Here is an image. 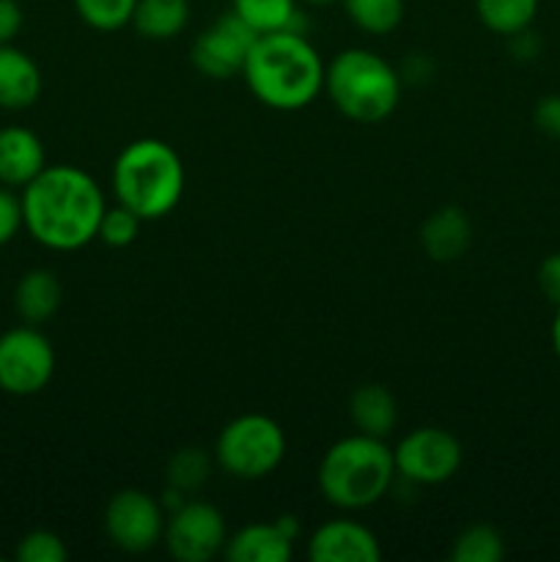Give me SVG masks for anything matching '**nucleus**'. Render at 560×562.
Instances as JSON below:
<instances>
[{"label": "nucleus", "instance_id": "5", "mask_svg": "<svg viewBox=\"0 0 560 562\" xmlns=\"http://www.w3.org/2000/svg\"><path fill=\"white\" fill-rule=\"evenodd\" d=\"M324 91L340 115L357 124H379L401 99L393 66L371 49H344L324 69Z\"/></svg>", "mask_w": 560, "mask_h": 562}, {"label": "nucleus", "instance_id": "17", "mask_svg": "<svg viewBox=\"0 0 560 562\" xmlns=\"http://www.w3.org/2000/svg\"><path fill=\"white\" fill-rule=\"evenodd\" d=\"M64 289H60L58 274L49 269H31L20 278L14 289V311L25 324H44L58 313Z\"/></svg>", "mask_w": 560, "mask_h": 562}, {"label": "nucleus", "instance_id": "33", "mask_svg": "<svg viewBox=\"0 0 560 562\" xmlns=\"http://www.w3.org/2000/svg\"><path fill=\"white\" fill-rule=\"evenodd\" d=\"M307 5H329V3H338V0H302Z\"/></svg>", "mask_w": 560, "mask_h": 562}, {"label": "nucleus", "instance_id": "20", "mask_svg": "<svg viewBox=\"0 0 560 562\" xmlns=\"http://www.w3.org/2000/svg\"><path fill=\"white\" fill-rule=\"evenodd\" d=\"M478 20L497 36L527 31L538 14V0H475Z\"/></svg>", "mask_w": 560, "mask_h": 562}, {"label": "nucleus", "instance_id": "11", "mask_svg": "<svg viewBox=\"0 0 560 562\" xmlns=\"http://www.w3.org/2000/svg\"><path fill=\"white\" fill-rule=\"evenodd\" d=\"M256 38L258 33L239 14L228 11L206 31L198 33L190 58L201 75L212 77V80H228V77L242 75Z\"/></svg>", "mask_w": 560, "mask_h": 562}, {"label": "nucleus", "instance_id": "13", "mask_svg": "<svg viewBox=\"0 0 560 562\" xmlns=\"http://www.w3.org/2000/svg\"><path fill=\"white\" fill-rule=\"evenodd\" d=\"M47 168L44 143L36 132L25 126H3L0 130V184L9 190H22Z\"/></svg>", "mask_w": 560, "mask_h": 562}, {"label": "nucleus", "instance_id": "2", "mask_svg": "<svg viewBox=\"0 0 560 562\" xmlns=\"http://www.w3.org/2000/svg\"><path fill=\"white\" fill-rule=\"evenodd\" d=\"M324 60L300 31L261 33L245 60L247 88L267 108L291 113L324 91Z\"/></svg>", "mask_w": 560, "mask_h": 562}, {"label": "nucleus", "instance_id": "3", "mask_svg": "<svg viewBox=\"0 0 560 562\" xmlns=\"http://www.w3.org/2000/svg\"><path fill=\"white\" fill-rule=\"evenodd\" d=\"M113 190L121 206L141 220H163L184 192V162L170 143L141 137L121 148L113 165Z\"/></svg>", "mask_w": 560, "mask_h": 562}, {"label": "nucleus", "instance_id": "4", "mask_svg": "<svg viewBox=\"0 0 560 562\" xmlns=\"http://www.w3.org/2000/svg\"><path fill=\"white\" fill-rule=\"evenodd\" d=\"M395 477L393 448L384 439L351 434L338 439L318 464V488L340 510H366L390 492Z\"/></svg>", "mask_w": 560, "mask_h": 562}, {"label": "nucleus", "instance_id": "14", "mask_svg": "<svg viewBox=\"0 0 560 562\" xmlns=\"http://www.w3.org/2000/svg\"><path fill=\"white\" fill-rule=\"evenodd\" d=\"M421 245L432 261H459L472 245V223L459 206H443L428 214L421 228Z\"/></svg>", "mask_w": 560, "mask_h": 562}, {"label": "nucleus", "instance_id": "26", "mask_svg": "<svg viewBox=\"0 0 560 562\" xmlns=\"http://www.w3.org/2000/svg\"><path fill=\"white\" fill-rule=\"evenodd\" d=\"M141 223L143 220L137 217L132 209L121 206L119 203V206L113 209H104L97 239H102L104 245L110 247H126L137 239V234H141Z\"/></svg>", "mask_w": 560, "mask_h": 562}, {"label": "nucleus", "instance_id": "21", "mask_svg": "<svg viewBox=\"0 0 560 562\" xmlns=\"http://www.w3.org/2000/svg\"><path fill=\"white\" fill-rule=\"evenodd\" d=\"M234 14H239L253 31H296V0H231Z\"/></svg>", "mask_w": 560, "mask_h": 562}, {"label": "nucleus", "instance_id": "28", "mask_svg": "<svg viewBox=\"0 0 560 562\" xmlns=\"http://www.w3.org/2000/svg\"><path fill=\"white\" fill-rule=\"evenodd\" d=\"M20 228H25L20 195H14L9 187L0 184V247L9 245L20 234Z\"/></svg>", "mask_w": 560, "mask_h": 562}, {"label": "nucleus", "instance_id": "9", "mask_svg": "<svg viewBox=\"0 0 560 562\" xmlns=\"http://www.w3.org/2000/svg\"><path fill=\"white\" fill-rule=\"evenodd\" d=\"M104 532L126 554H143L165 536L163 505L141 488H121L104 508Z\"/></svg>", "mask_w": 560, "mask_h": 562}, {"label": "nucleus", "instance_id": "10", "mask_svg": "<svg viewBox=\"0 0 560 562\" xmlns=\"http://www.w3.org/2000/svg\"><path fill=\"white\" fill-rule=\"evenodd\" d=\"M163 541L173 560L209 562L225 549L228 527H225L223 514L214 505L187 499L184 505L170 510V519L165 521Z\"/></svg>", "mask_w": 560, "mask_h": 562}, {"label": "nucleus", "instance_id": "18", "mask_svg": "<svg viewBox=\"0 0 560 562\" xmlns=\"http://www.w3.org/2000/svg\"><path fill=\"white\" fill-rule=\"evenodd\" d=\"M349 417L357 434L388 439L399 420V406H395L393 393L382 384H360L349 398Z\"/></svg>", "mask_w": 560, "mask_h": 562}, {"label": "nucleus", "instance_id": "16", "mask_svg": "<svg viewBox=\"0 0 560 562\" xmlns=\"http://www.w3.org/2000/svg\"><path fill=\"white\" fill-rule=\"evenodd\" d=\"M223 554L231 562H289L294 558V538L285 536L278 521H256L228 536Z\"/></svg>", "mask_w": 560, "mask_h": 562}, {"label": "nucleus", "instance_id": "31", "mask_svg": "<svg viewBox=\"0 0 560 562\" xmlns=\"http://www.w3.org/2000/svg\"><path fill=\"white\" fill-rule=\"evenodd\" d=\"M22 5L16 0H0V44H11L22 31Z\"/></svg>", "mask_w": 560, "mask_h": 562}, {"label": "nucleus", "instance_id": "29", "mask_svg": "<svg viewBox=\"0 0 560 562\" xmlns=\"http://www.w3.org/2000/svg\"><path fill=\"white\" fill-rule=\"evenodd\" d=\"M533 121H536L538 132H544L552 140H560V93H549V97L538 99L536 110H533Z\"/></svg>", "mask_w": 560, "mask_h": 562}, {"label": "nucleus", "instance_id": "12", "mask_svg": "<svg viewBox=\"0 0 560 562\" xmlns=\"http://www.w3.org/2000/svg\"><path fill=\"white\" fill-rule=\"evenodd\" d=\"M307 558L313 562H379L382 547L360 521L333 519L313 530L307 541Z\"/></svg>", "mask_w": 560, "mask_h": 562}, {"label": "nucleus", "instance_id": "25", "mask_svg": "<svg viewBox=\"0 0 560 562\" xmlns=\"http://www.w3.org/2000/svg\"><path fill=\"white\" fill-rule=\"evenodd\" d=\"M75 11L93 31H119L130 25L137 0H71Z\"/></svg>", "mask_w": 560, "mask_h": 562}, {"label": "nucleus", "instance_id": "6", "mask_svg": "<svg viewBox=\"0 0 560 562\" xmlns=\"http://www.w3.org/2000/svg\"><path fill=\"white\" fill-rule=\"evenodd\" d=\"M214 459L231 477L261 481L283 464L285 434L272 417L242 415L220 431Z\"/></svg>", "mask_w": 560, "mask_h": 562}, {"label": "nucleus", "instance_id": "32", "mask_svg": "<svg viewBox=\"0 0 560 562\" xmlns=\"http://www.w3.org/2000/svg\"><path fill=\"white\" fill-rule=\"evenodd\" d=\"M552 349L560 360V307L558 313H555V322H552Z\"/></svg>", "mask_w": 560, "mask_h": 562}, {"label": "nucleus", "instance_id": "19", "mask_svg": "<svg viewBox=\"0 0 560 562\" xmlns=\"http://www.w3.org/2000/svg\"><path fill=\"white\" fill-rule=\"evenodd\" d=\"M190 22V0H137L130 25L152 42L176 38Z\"/></svg>", "mask_w": 560, "mask_h": 562}, {"label": "nucleus", "instance_id": "8", "mask_svg": "<svg viewBox=\"0 0 560 562\" xmlns=\"http://www.w3.org/2000/svg\"><path fill=\"white\" fill-rule=\"evenodd\" d=\"M395 475L421 486H439L459 472L464 450L461 442L445 428L423 426L406 434L393 448Z\"/></svg>", "mask_w": 560, "mask_h": 562}, {"label": "nucleus", "instance_id": "24", "mask_svg": "<svg viewBox=\"0 0 560 562\" xmlns=\"http://www.w3.org/2000/svg\"><path fill=\"white\" fill-rule=\"evenodd\" d=\"M209 467H212V459L201 448H181L170 456L165 475L170 486L179 488L181 494H190L206 483Z\"/></svg>", "mask_w": 560, "mask_h": 562}, {"label": "nucleus", "instance_id": "22", "mask_svg": "<svg viewBox=\"0 0 560 562\" xmlns=\"http://www.w3.org/2000/svg\"><path fill=\"white\" fill-rule=\"evenodd\" d=\"M340 3L349 20L371 36L393 33L404 20V0H340Z\"/></svg>", "mask_w": 560, "mask_h": 562}, {"label": "nucleus", "instance_id": "7", "mask_svg": "<svg viewBox=\"0 0 560 562\" xmlns=\"http://www.w3.org/2000/svg\"><path fill=\"white\" fill-rule=\"evenodd\" d=\"M55 349L33 324L0 335V390L16 398L36 395L53 382Z\"/></svg>", "mask_w": 560, "mask_h": 562}, {"label": "nucleus", "instance_id": "27", "mask_svg": "<svg viewBox=\"0 0 560 562\" xmlns=\"http://www.w3.org/2000/svg\"><path fill=\"white\" fill-rule=\"evenodd\" d=\"M14 558L20 562H64L69 552H66V543L60 541V536L49 530H33L20 538Z\"/></svg>", "mask_w": 560, "mask_h": 562}, {"label": "nucleus", "instance_id": "30", "mask_svg": "<svg viewBox=\"0 0 560 562\" xmlns=\"http://www.w3.org/2000/svg\"><path fill=\"white\" fill-rule=\"evenodd\" d=\"M536 280L541 294L547 296L555 307H560V252H552V256L544 258L541 267H538Z\"/></svg>", "mask_w": 560, "mask_h": 562}, {"label": "nucleus", "instance_id": "1", "mask_svg": "<svg viewBox=\"0 0 560 562\" xmlns=\"http://www.w3.org/2000/svg\"><path fill=\"white\" fill-rule=\"evenodd\" d=\"M25 231L47 250L71 252L97 239L104 195L91 173L75 165H47L22 187Z\"/></svg>", "mask_w": 560, "mask_h": 562}, {"label": "nucleus", "instance_id": "15", "mask_svg": "<svg viewBox=\"0 0 560 562\" xmlns=\"http://www.w3.org/2000/svg\"><path fill=\"white\" fill-rule=\"evenodd\" d=\"M42 93V69L14 44H0V110H25Z\"/></svg>", "mask_w": 560, "mask_h": 562}, {"label": "nucleus", "instance_id": "23", "mask_svg": "<svg viewBox=\"0 0 560 562\" xmlns=\"http://www.w3.org/2000/svg\"><path fill=\"white\" fill-rule=\"evenodd\" d=\"M503 554V536L489 525L464 527L450 547V560L456 562H500Z\"/></svg>", "mask_w": 560, "mask_h": 562}]
</instances>
